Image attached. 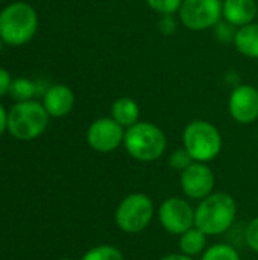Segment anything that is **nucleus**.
Segmentation results:
<instances>
[{
    "instance_id": "f257e3e1",
    "label": "nucleus",
    "mask_w": 258,
    "mask_h": 260,
    "mask_svg": "<svg viewBox=\"0 0 258 260\" xmlns=\"http://www.w3.org/2000/svg\"><path fill=\"white\" fill-rule=\"evenodd\" d=\"M237 216V204L227 192H213L195 209V227L207 236H219L231 229Z\"/></svg>"
},
{
    "instance_id": "f03ea898",
    "label": "nucleus",
    "mask_w": 258,
    "mask_h": 260,
    "mask_svg": "<svg viewBox=\"0 0 258 260\" xmlns=\"http://www.w3.org/2000/svg\"><path fill=\"white\" fill-rule=\"evenodd\" d=\"M123 146L137 161L151 163L158 160L167 148L164 131L152 122H137L125 129Z\"/></svg>"
},
{
    "instance_id": "7ed1b4c3",
    "label": "nucleus",
    "mask_w": 258,
    "mask_h": 260,
    "mask_svg": "<svg viewBox=\"0 0 258 260\" xmlns=\"http://www.w3.org/2000/svg\"><path fill=\"white\" fill-rule=\"evenodd\" d=\"M222 143L220 131L208 120L196 119L184 128L182 145L195 161H213L220 154Z\"/></svg>"
},
{
    "instance_id": "20e7f679",
    "label": "nucleus",
    "mask_w": 258,
    "mask_h": 260,
    "mask_svg": "<svg viewBox=\"0 0 258 260\" xmlns=\"http://www.w3.org/2000/svg\"><path fill=\"white\" fill-rule=\"evenodd\" d=\"M36 26V12L27 3L15 2L0 12V38L11 46L27 43L35 35Z\"/></svg>"
},
{
    "instance_id": "39448f33",
    "label": "nucleus",
    "mask_w": 258,
    "mask_h": 260,
    "mask_svg": "<svg viewBox=\"0 0 258 260\" xmlns=\"http://www.w3.org/2000/svg\"><path fill=\"white\" fill-rule=\"evenodd\" d=\"M49 123V113L36 101L17 102L8 113V131L18 140H33L40 137Z\"/></svg>"
},
{
    "instance_id": "423d86ee",
    "label": "nucleus",
    "mask_w": 258,
    "mask_h": 260,
    "mask_svg": "<svg viewBox=\"0 0 258 260\" xmlns=\"http://www.w3.org/2000/svg\"><path fill=\"white\" fill-rule=\"evenodd\" d=\"M155 215V204L146 193L135 192L126 195L117 206L114 213L116 225L128 235L144 232Z\"/></svg>"
},
{
    "instance_id": "0eeeda50",
    "label": "nucleus",
    "mask_w": 258,
    "mask_h": 260,
    "mask_svg": "<svg viewBox=\"0 0 258 260\" xmlns=\"http://www.w3.org/2000/svg\"><path fill=\"white\" fill-rule=\"evenodd\" d=\"M178 14L187 29L207 30L220 23L222 0H182Z\"/></svg>"
},
{
    "instance_id": "6e6552de",
    "label": "nucleus",
    "mask_w": 258,
    "mask_h": 260,
    "mask_svg": "<svg viewBox=\"0 0 258 260\" xmlns=\"http://www.w3.org/2000/svg\"><path fill=\"white\" fill-rule=\"evenodd\" d=\"M158 221L169 235L181 236L195 227V209L186 198L169 197L160 204Z\"/></svg>"
},
{
    "instance_id": "1a4fd4ad",
    "label": "nucleus",
    "mask_w": 258,
    "mask_h": 260,
    "mask_svg": "<svg viewBox=\"0 0 258 260\" xmlns=\"http://www.w3.org/2000/svg\"><path fill=\"white\" fill-rule=\"evenodd\" d=\"M179 186L184 197L189 200L201 201L214 192L216 177L207 163L193 161L187 169L181 172Z\"/></svg>"
},
{
    "instance_id": "9d476101",
    "label": "nucleus",
    "mask_w": 258,
    "mask_h": 260,
    "mask_svg": "<svg viewBox=\"0 0 258 260\" xmlns=\"http://www.w3.org/2000/svg\"><path fill=\"white\" fill-rule=\"evenodd\" d=\"M125 128L113 117L96 119L87 129V142L91 149L108 154L123 145Z\"/></svg>"
},
{
    "instance_id": "9b49d317",
    "label": "nucleus",
    "mask_w": 258,
    "mask_h": 260,
    "mask_svg": "<svg viewBox=\"0 0 258 260\" xmlns=\"http://www.w3.org/2000/svg\"><path fill=\"white\" fill-rule=\"evenodd\" d=\"M230 116L242 125L254 123L258 119V90L249 84L237 85L228 99Z\"/></svg>"
},
{
    "instance_id": "f8f14e48",
    "label": "nucleus",
    "mask_w": 258,
    "mask_h": 260,
    "mask_svg": "<svg viewBox=\"0 0 258 260\" xmlns=\"http://www.w3.org/2000/svg\"><path fill=\"white\" fill-rule=\"evenodd\" d=\"M258 14L257 0H224L222 17L233 27H242L255 21Z\"/></svg>"
},
{
    "instance_id": "ddd939ff",
    "label": "nucleus",
    "mask_w": 258,
    "mask_h": 260,
    "mask_svg": "<svg viewBox=\"0 0 258 260\" xmlns=\"http://www.w3.org/2000/svg\"><path fill=\"white\" fill-rule=\"evenodd\" d=\"M44 108L52 117H64L67 116L75 105V94L73 91L62 84L52 85L47 88L44 94Z\"/></svg>"
},
{
    "instance_id": "4468645a",
    "label": "nucleus",
    "mask_w": 258,
    "mask_h": 260,
    "mask_svg": "<svg viewBox=\"0 0 258 260\" xmlns=\"http://www.w3.org/2000/svg\"><path fill=\"white\" fill-rule=\"evenodd\" d=\"M233 43L239 53L246 58L258 59V23L252 21L242 27H237L233 37Z\"/></svg>"
},
{
    "instance_id": "2eb2a0df",
    "label": "nucleus",
    "mask_w": 258,
    "mask_h": 260,
    "mask_svg": "<svg viewBox=\"0 0 258 260\" xmlns=\"http://www.w3.org/2000/svg\"><path fill=\"white\" fill-rule=\"evenodd\" d=\"M111 117L126 129L140 120V107L128 96L117 98L111 105Z\"/></svg>"
},
{
    "instance_id": "dca6fc26",
    "label": "nucleus",
    "mask_w": 258,
    "mask_h": 260,
    "mask_svg": "<svg viewBox=\"0 0 258 260\" xmlns=\"http://www.w3.org/2000/svg\"><path fill=\"white\" fill-rule=\"evenodd\" d=\"M178 248L179 253L190 257H196L199 254L202 256V253L208 248V236L198 227H192L178 236Z\"/></svg>"
},
{
    "instance_id": "f3484780",
    "label": "nucleus",
    "mask_w": 258,
    "mask_h": 260,
    "mask_svg": "<svg viewBox=\"0 0 258 260\" xmlns=\"http://www.w3.org/2000/svg\"><path fill=\"white\" fill-rule=\"evenodd\" d=\"M201 260H242L239 251L230 244H214L210 245L204 253Z\"/></svg>"
},
{
    "instance_id": "a211bd4d",
    "label": "nucleus",
    "mask_w": 258,
    "mask_h": 260,
    "mask_svg": "<svg viewBox=\"0 0 258 260\" xmlns=\"http://www.w3.org/2000/svg\"><path fill=\"white\" fill-rule=\"evenodd\" d=\"M81 260H125V256L117 247L103 244L90 248Z\"/></svg>"
},
{
    "instance_id": "6ab92c4d",
    "label": "nucleus",
    "mask_w": 258,
    "mask_h": 260,
    "mask_svg": "<svg viewBox=\"0 0 258 260\" xmlns=\"http://www.w3.org/2000/svg\"><path fill=\"white\" fill-rule=\"evenodd\" d=\"M8 93L17 102L29 101L33 96V93H35V84L32 81H29V79L18 78V79L11 82V87H9Z\"/></svg>"
},
{
    "instance_id": "aec40b11",
    "label": "nucleus",
    "mask_w": 258,
    "mask_h": 260,
    "mask_svg": "<svg viewBox=\"0 0 258 260\" xmlns=\"http://www.w3.org/2000/svg\"><path fill=\"white\" fill-rule=\"evenodd\" d=\"M193 161L195 160L192 158V155L189 154V151L184 146L175 149L169 155V165H170V168L175 169V171H179V172H182L184 169H187Z\"/></svg>"
},
{
    "instance_id": "412c9836",
    "label": "nucleus",
    "mask_w": 258,
    "mask_h": 260,
    "mask_svg": "<svg viewBox=\"0 0 258 260\" xmlns=\"http://www.w3.org/2000/svg\"><path fill=\"white\" fill-rule=\"evenodd\" d=\"M146 3L160 15H173L179 11L182 0H146Z\"/></svg>"
},
{
    "instance_id": "4be33fe9",
    "label": "nucleus",
    "mask_w": 258,
    "mask_h": 260,
    "mask_svg": "<svg viewBox=\"0 0 258 260\" xmlns=\"http://www.w3.org/2000/svg\"><path fill=\"white\" fill-rule=\"evenodd\" d=\"M245 242L248 248L258 254V216L249 221L245 230Z\"/></svg>"
},
{
    "instance_id": "5701e85b",
    "label": "nucleus",
    "mask_w": 258,
    "mask_h": 260,
    "mask_svg": "<svg viewBox=\"0 0 258 260\" xmlns=\"http://www.w3.org/2000/svg\"><path fill=\"white\" fill-rule=\"evenodd\" d=\"M161 21L158 23V27L164 34H172L176 30V21L172 18V15H161Z\"/></svg>"
},
{
    "instance_id": "b1692460",
    "label": "nucleus",
    "mask_w": 258,
    "mask_h": 260,
    "mask_svg": "<svg viewBox=\"0 0 258 260\" xmlns=\"http://www.w3.org/2000/svg\"><path fill=\"white\" fill-rule=\"evenodd\" d=\"M11 76L5 69H0V96L6 94L11 87Z\"/></svg>"
},
{
    "instance_id": "393cba45",
    "label": "nucleus",
    "mask_w": 258,
    "mask_h": 260,
    "mask_svg": "<svg viewBox=\"0 0 258 260\" xmlns=\"http://www.w3.org/2000/svg\"><path fill=\"white\" fill-rule=\"evenodd\" d=\"M6 128H8V114L5 108L0 105V136L6 131Z\"/></svg>"
},
{
    "instance_id": "a878e982",
    "label": "nucleus",
    "mask_w": 258,
    "mask_h": 260,
    "mask_svg": "<svg viewBox=\"0 0 258 260\" xmlns=\"http://www.w3.org/2000/svg\"><path fill=\"white\" fill-rule=\"evenodd\" d=\"M158 260H195V257L186 256V254H182V253H172V254L163 256L161 259Z\"/></svg>"
},
{
    "instance_id": "bb28decb",
    "label": "nucleus",
    "mask_w": 258,
    "mask_h": 260,
    "mask_svg": "<svg viewBox=\"0 0 258 260\" xmlns=\"http://www.w3.org/2000/svg\"><path fill=\"white\" fill-rule=\"evenodd\" d=\"M58 260H73V259H70V257H62V259H58Z\"/></svg>"
},
{
    "instance_id": "cd10ccee",
    "label": "nucleus",
    "mask_w": 258,
    "mask_h": 260,
    "mask_svg": "<svg viewBox=\"0 0 258 260\" xmlns=\"http://www.w3.org/2000/svg\"><path fill=\"white\" fill-rule=\"evenodd\" d=\"M0 50H2V38H0Z\"/></svg>"
}]
</instances>
